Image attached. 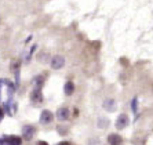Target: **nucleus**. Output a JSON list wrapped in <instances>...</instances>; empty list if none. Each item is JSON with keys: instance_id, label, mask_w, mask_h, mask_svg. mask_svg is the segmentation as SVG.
<instances>
[{"instance_id": "nucleus-1", "label": "nucleus", "mask_w": 153, "mask_h": 145, "mask_svg": "<svg viewBox=\"0 0 153 145\" xmlns=\"http://www.w3.org/2000/svg\"><path fill=\"white\" fill-rule=\"evenodd\" d=\"M42 83H43V78L39 76V78L35 79V89H33L32 94H30V99H32L33 104H40L43 101L42 97Z\"/></svg>"}, {"instance_id": "nucleus-2", "label": "nucleus", "mask_w": 153, "mask_h": 145, "mask_svg": "<svg viewBox=\"0 0 153 145\" xmlns=\"http://www.w3.org/2000/svg\"><path fill=\"white\" fill-rule=\"evenodd\" d=\"M22 140L18 135H4L0 138V145H21Z\"/></svg>"}, {"instance_id": "nucleus-3", "label": "nucleus", "mask_w": 153, "mask_h": 145, "mask_svg": "<svg viewBox=\"0 0 153 145\" xmlns=\"http://www.w3.org/2000/svg\"><path fill=\"white\" fill-rule=\"evenodd\" d=\"M128 116L126 115V113H121V115H119L117 120H116V127L119 129V130H123L124 127H127L128 126Z\"/></svg>"}, {"instance_id": "nucleus-4", "label": "nucleus", "mask_w": 153, "mask_h": 145, "mask_svg": "<svg viewBox=\"0 0 153 145\" xmlns=\"http://www.w3.org/2000/svg\"><path fill=\"white\" fill-rule=\"evenodd\" d=\"M54 120V115L53 112H50V111H43L42 115H40V123L42 124H48L51 123V122Z\"/></svg>"}, {"instance_id": "nucleus-5", "label": "nucleus", "mask_w": 153, "mask_h": 145, "mask_svg": "<svg viewBox=\"0 0 153 145\" xmlns=\"http://www.w3.org/2000/svg\"><path fill=\"white\" fill-rule=\"evenodd\" d=\"M65 64V58L62 55H55L51 60V68L53 69H61Z\"/></svg>"}, {"instance_id": "nucleus-6", "label": "nucleus", "mask_w": 153, "mask_h": 145, "mask_svg": "<svg viewBox=\"0 0 153 145\" xmlns=\"http://www.w3.org/2000/svg\"><path fill=\"white\" fill-rule=\"evenodd\" d=\"M36 129L33 127V126H30V124H26V126H24L22 127V135H24V138L25 140H30V138L33 137V134H35Z\"/></svg>"}, {"instance_id": "nucleus-7", "label": "nucleus", "mask_w": 153, "mask_h": 145, "mask_svg": "<svg viewBox=\"0 0 153 145\" xmlns=\"http://www.w3.org/2000/svg\"><path fill=\"white\" fill-rule=\"evenodd\" d=\"M57 117H58V120H62V122L69 119V109L68 108H59L57 111Z\"/></svg>"}, {"instance_id": "nucleus-8", "label": "nucleus", "mask_w": 153, "mask_h": 145, "mask_svg": "<svg viewBox=\"0 0 153 145\" xmlns=\"http://www.w3.org/2000/svg\"><path fill=\"white\" fill-rule=\"evenodd\" d=\"M108 142H109V145H120L123 140L119 134H109L108 135Z\"/></svg>"}, {"instance_id": "nucleus-9", "label": "nucleus", "mask_w": 153, "mask_h": 145, "mask_svg": "<svg viewBox=\"0 0 153 145\" xmlns=\"http://www.w3.org/2000/svg\"><path fill=\"white\" fill-rule=\"evenodd\" d=\"M64 90H65V94H66V96H72L73 91H75V84H73L72 81H66Z\"/></svg>"}, {"instance_id": "nucleus-10", "label": "nucleus", "mask_w": 153, "mask_h": 145, "mask_svg": "<svg viewBox=\"0 0 153 145\" xmlns=\"http://www.w3.org/2000/svg\"><path fill=\"white\" fill-rule=\"evenodd\" d=\"M103 108L106 111H114V108H116V104H114L113 99H106L105 102H103Z\"/></svg>"}, {"instance_id": "nucleus-11", "label": "nucleus", "mask_w": 153, "mask_h": 145, "mask_svg": "<svg viewBox=\"0 0 153 145\" xmlns=\"http://www.w3.org/2000/svg\"><path fill=\"white\" fill-rule=\"evenodd\" d=\"M132 109H134V112H137V98H134V101H132Z\"/></svg>"}, {"instance_id": "nucleus-12", "label": "nucleus", "mask_w": 153, "mask_h": 145, "mask_svg": "<svg viewBox=\"0 0 153 145\" xmlns=\"http://www.w3.org/2000/svg\"><path fill=\"white\" fill-rule=\"evenodd\" d=\"M3 116H4V112H3V109L0 108V122L3 120Z\"/></svg>"}, {"instance_id": "nucleus-13", "label": "nucleus", "mask_w": 153, "mask_h": 145, "mask_svg": "<svg viewBox=\"0 0 153 145\" xmlns=\"http://www.w3.org/2000/svg\"><path fill=\"white\" fill-rule=\"evenodd\" d=\"M57 145H71V144L66 142V141H62V142H59V144H57Z\"/></svg>"}, {"instance_id": "nucleus-14", "label": "nucleus", "mask_w": 153, "mask_h": 145, "mask_svg": "<svg viewBox=\"0 0 153 145\" xmlns=\"http://www.w3.org/2000/svg\"><path fill=\"white\" fill-rule=\"evenodd\" d=\"M39 145H48V144H46V142H39Z\"/></svg>"}]
</instances>
